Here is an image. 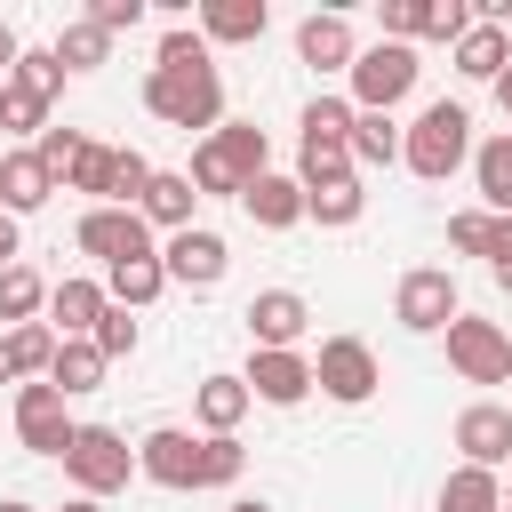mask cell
<instances>
[{
    "instance_id": "cb8c5ba5",
    "label": "cell",
    "mask_w": 512,
    "mask_h": 512,
    "mask_svg": "<svg viewBox=\"0 0 512 512\" xmlns=\"http://www.w3.org/2000/svg\"><path fill=\"white\" fill-rule=\"evenodd\" d=\"M504 64H512V32L488 24V16H472V32L456 40V72H464V80H496Z\"/></svg>"
},
{
    "instance_id": "2e32d148",
    "label": "cell",
    "mask_w": 512,
    "mask_h": 512,
    "mask_svg": "<svg viewBox=\"0 0 512 512\" xmlns=\"http://www.w3.org/2000/svg\"><path fill=\"white\" fill-rule=\"evenodd\" d=\"M456 448H464V464H480V472H504V464H512V408H496V400H472V408L456 416Z\"/></svg>"
},
{
    "instance_id": "f907efd6",
    "label": "cell",
    "mask_w": 512,
    "mask_h": 512,
    "mask_svg": "<svg viewBox=\"0 0 512 512\" xmlns=\"http://www.w3.org/2000/svg\"><path fill=\"white\" fill-rule=\"evenodd\" d=\"M224 512H272V504H264V496H232Z\"/></svg>"
},
{
    "instance_id": "7bdbcfd3",
    "label": "cell",
    "mask_w": 512,
    "mask_h": 512,
    "mask_svg": "<svg viewBox=\"0 0 512 512\" xmlns=\"http://www.w3.org/2000/svg\"><path fill=\"white\" fill-rule=\"evenodd\" d=\"M0 128H8V136H40V128H48V104H32L24 88H8V96H0Z\"/></svg>"
},
{
    "instance_id": "52a82bcc",
    "label": "cell",
    "mask_w": 512,
    "mask_h": 512,
    "mask_svg": "<svg viewBox=\"0 0 512 512\" xmlns=\"http://www.w3.org/2000/svg\"><path fill=\"white\" fill-rule=\"evenodd\" d=\"M440 336H448V368H456L464 384H504V376H512V336H504L496 320H472V312H456Z\"/></svg>"
},
{
    "instance_id": "7402d4cb",
    "label": "cell",
    "mask_w": 512,
    "mask_h": 512,
    "mask_svg": "<svg viewBox=\"0 0 512 512\" xmlns=\"http://www.w3.org/2000/svg\"><path fill=\"white\" fill-rule=\"evenodd\" d=\"M104 368H112V360H104V352H96L88 336H56V360H48V384H56L64 400H80V392H96V384H104Z\"/></svg>"
},
{
    "instance_id": "836d02e7",
    "label": "cell",
    "mask_w": 512,
    "mask_h": 512,
    "mask_svg": "<svg viewBox=\"0 0 512 512\" xmlns=\"http://www.w3.org/2000/svg\"><path fill=\"white\" fill-rule=\"evenodd\" d=\"M104 56H112V40H104V32H96V24H88V16H80V24H64V32H56V64H64V80H72V72H96V64H104Z\"/></svg>"
},
{
    "instance_id": "8992f818",
    "label": "cell",
    "mask_w": 512,
    "mask_h": 512,
    "mask_svg": "<svg viewBox=\"0 0 512 512\" xmlns=\"http://www.w3.org/2000/svg\"><path fill=\"white\" fill-rule=\"evenodd\" d=\"M416 48H400V40H376V48H360L352 56V112H392L408 88H416Z\"/></svg>"
},
{
    "instance_id": "7c38bea8",
    "label": "cell",
    "mask_w": 512,
    "mask_h": 512,
    "mask_svg": "<svg viewBox=\"0 0 512 512\" xmlns=\"http://www.w3.org/2000/svg\"><path fill=\"white\" fill-rule=\"evenodd\" d=\"M160 272H168V288H216V280L232 272V248H224V232L192 224V232H168Z\"/></svg>"
},
{
    "instance_id": "7dc6e473",
    "label": "cell",
    "mask_w": 512,
    "mask_h": 512,
    "mask_svg": "<svg viewBox=\"0 0 512 512\" xmlns=\"http://www.w3.org/2000/svg\"><path fill=\"white\" fill-rule=\"evenodd\" d=\"M16 56H24V40H16V24H0V80L16 72Z\"/></svg>"
},
{
    "instance_id": "f546056e",
    "label": "cell",
    "mask_w": 512,
    "mask_h": 512,
    "mask_svg": "<svg viewBox=\"0 0 512 512\" xmlns=\"http://www.w3.org/2000/svg\"><path fill=\"white\" fill-rule=\"evenodd\" d=\"M440 512H504V480L480 472V464H456L440 480Z\"/></svg>"
},
{
    "instance_id": "484cf974",
    "label": "cell",
    "mask_w": 512,
    "mask_h": 512,
    "mask_svg": "<svg viewBox=\"0 0 512 512\" xmlns=\"http://www.w3.org/2000/svg\"><path fill=\"white\" fill-rule=\"evenodd\" d=\"M344 152H352V168H392V160H400V128H392V112H352Z\"/></svg>"
},
{
    "instance_id": "816d5d0a",
    "label": "cell",
    "mask_w": 512,
    "mask_h": 512,
    "mask_svg": "<svg viewBox=\"0 0 512 512\" xmlns=\"http://www.w3.org/2000/svg\"><path fill=\"white\" fill-rule=\"evenodd\" d=\"M488 272H496V288H504V296H512V264H488Z\"/></svg>"
},
{
    "instance_id": "bcb514c9",
    "label": "cell",
    "mask_w": 512,
    "mask_h": 512,
    "mask_svg": "<svg viewBox=\"0 0 512 512\" xmlns=\"http://www.w3.org/2000/svg\"><path fill=\"white\" fill-rule=\"evenodd\" d=\"M488 264H512V216H488Z\"/></svg>"
},
{
    "instance_id": "ab89813d",
    "label": "cell",
    "mask_w": 512,
    "mask_h": 512,
    "mask_svg": "<svg viewBox=\"0 0 512 512\" xmlns=\"http://www.w3.org/2000/svg\"><path fill=\"white\" fill-rule=\"evenodd\" d=\"M104 360H128L136 352V312H120V304H104V320H96V336H88Z\"/></svg>"
},
{
    "instance_id": "6f0895ef",
    "label": "cell",
    "mask_w": 512,
    "mask_h": 512,
    "mask_svg": "<svg viewBox=\"0 0 512 512\" xmlns=\"http://www.w3.org/2000/svg\"><path fill=\"white\" fill-rule=\"evenodd\" d=\"M0 96H8V80H0Z\"/></svg>"
},
{
    "instance_id": "603a6c76",
    "label": "cell",
    "mask_w": 512,
    "mask_h": 512,
    "mask_svg": "<svg viewBox=\"0 0 512 512\" xmlns=\"http://www.w3.org/2000/svg\"><path fill=\"white\" fill-rule=\"evenodd\" d=\"M256 400H248V384L240 376H200V392H192V416H200V432L216 440V432H240V416H248Z\"/></svg>"
},
{
    "instance_id": "9a60e30c",
    "label": "cell",
    "mask_w": 512,
    "mask_h": 512,
    "mask_svg": "<svg viewBox=\"0 0 512 512\" xmlns=\"http://www.w3.org/2000/svg\"><path fill=\"white\" fill-rule=\"evenodd\" d=\"M352 56H360V40H352V16H344V8H312V16L296 24V64H312V72H352Z\"/></svg>"
},
{
    "instance_id": "f5cc1de1",
    "label": "cell",
    "mask_w": 512,
    "mask_h": 512,
    "mask_svg": "<svg viewBox=\"0 0 512 512\" xmlns=\"http://www.w3.org/2000/svg\"><path fill=\"white\" fill-rule=\"evenodd\" d=\"M64 512H104V504H96V496H72V504H64Z\"/></svg>"
},
{
    "instance_id": "30bf717a",
    "label": "cell",
    "mask_w": 512,
    "mask_h": 512,
    "mask_svg": "<svg viewBox=\"0 0 512 512\" xmlns=\"http://www.w3.org/2000/svg\"><path fill=\"white\" fill-rule=\"evenodd\" d=\"M72 240H80V256H96L104 272L128 264V256H160V248H152V224H144L136 208H88Z\"/></svg>"
},
{
    "instance_id": "8d00e7d4",
    "label": "cell",
    "mask_w": 512,
    "mask_h": 512,
    "mask_svg": "<svg viewBox=\"0 0 512 512\" xmlns=\"http://www.w3.org/2000/svg\"><path fill=\"white\" fill-rule=\"evenodd\" d=\"M32 152H40V168H48L56 184H64V168H72V160L88 152V136H80V128H56V120H48V128L32 136Z\"/></svg>"
},
{
    "instance_id": "d6a6232c",
    "label": "cell",
    "mask_w": 512,
    "mask_h": 512,
    "mask_svg": "<svg viewBox=\"0 0 512 512\" xmlns=\"http://www.w3.org/2000/svg\"><path fill=\"white\" fill-rule=\"evenodd\" d=\"M144 184H152V160H144L136 144H112V176H104V208H136V200H144Z\"/></svg>"
},
{
    "instance_id": "9c48e42d",
    "label": "cell",
    "mask_w": 512,
    "mask_h": 512,
    "mask_svg": "<svg viewBox=\"0 0 512 512\" xmlns=\"http://www.w3.org/2000/svg\"><path fill=\"white\" fill-rule=\"evenodd\" d=\"M72 408H64V392L40 376V384H16V440L32 448V456H56L64 464V448H72Z\"/></svg>"
},
{
    "instance_id": "d590c367",
    "label": "cell",
    "mask_w": 512,
    "mask_h": 512,
    "mask_svg": "<svg viewBox=\"0 0 512 512\" xmlns=\"http://www.w3.org/2000/svg\"><path fill=\"white\" fill-rule=\"evenodd\" d=\"M296 128H304V144H344L352 136V96H312Z\"/></svg>"
},
{
    "instance_id": "4fadbf2b",
    "label": "cell",
    "mask_w": 512,
    "mask_h": 512,
    "mask_svg": "<svg viewBox=\"0 0 512 512\" xmlns=\"http://www.w3.org/2000/svg\"><path fill=\"white\" fill-rule=\"evenodd\" d=\"M136 472H144L152 488H200V440H192L184 424H152V432L136 440Z\"/></svg>"
},
{
    "instance_id": "d6986e66",
    "label": "cell",
    "mask_w": 512,
    "mask_h": 512,
    "mask_svg": "<svg viewBox=\"0 0 512 512\" xmlns=\"http://www.w3.org/2000/svg\"><path fill=\"white\" fill-rule=\"evenodd\" d=\"M104 280H80V272H64L56 288H48V328L56 336H96V320H104Z\"/></svg>"
},
{
    "instance_id": "681fc988",
    "label": "cell",
    "mask_w": 512,
    "mask_h": 512,
    "mask_svg": "<svg viewBox=\"0 0 512 512\" xmlns=\"http://www.w3.org/2000/svg\"><path fill=\"white\" fill-rule=\"evenodd\" d=\"M488 88H496V104H504V120H512V64H504V72H496Z\"/></svg>"
},
{
    "instance_id": "db71d44e",
    "label": "cell",
    "mask_w": 512,
    "mask_h": 512,
    "mask_svg": "<svg viewBox=\"0 0 512 512\" xmlns=\"http://www.w3.org/2000/svg\"><path fill=\"white\" fill-rule=\"evenodd\" d=\"M0 384H16V376H8V344H0Z\"/></svg>"
},
{
    "instance_id": "ee69618b",
    "label": "cell",
    "mask_w": 512,
    "mask_h": 512,
    "mask_svg": "<svg viewBox=\"0 0 512 512\" xmlns=\"http://www.w3.org/2000/svg\"><path fill=\"white\" fill-rule=\"evenodd\" d=\"M448 248L456 256H488V208H456L448 216Z\"/></svg>"
},
{
    "instance_id": "5b68a950",
    "label": "cell",
    "mask_w": 512,
    "mask_h": 512,
    "mask_svg": "<svg viewBox=\"0 0 512 512\" xmlns=\"http://www.w3.org/2000/svg\"><path fill=\"white\" fill-rule=\"evenodd\" d=\"M456 312H464V296H456V272H448V264H416V272H400V288H392V320H400L408 336H440Z\"/></svg>"
},
{
    "instance_id": "277c9868",
    "label": "cell",
    "mask_w": 512,
    "mask_h": 512,
    "mask_svg": "<svg viewBox=\"0 0 512 512\" xmlns=\"http://www.w3.org/2000/svg\"><path fill=\"white\" fill-rule=\"evenodd\" d=\"M64 480H72L80 496H96V504H104V496H120V488L136 480V448H128L112 424H80V432H72V448H64Z\"/></svg>"
},
{
    "instance_id": "e575fe53",
    "label": "cell",
    "mask_w": 512,
    "mask_h": 512,
    "mask_svg": "<svg viewBox=\"0 0 512 512\" xmlns=\"http://www.w3.org/2000/svg\"><path fill=\"white\" fill-rule=\"evenodd\" d=\"M248 472V448H240V432H200V488H232Z\"/></svg>"
},
{
    "instance_id": "91938a15",
    "label": "cell",
    "mask_w": 512,
    "mask_h": 512,
    "mask_svg": "<svg viewBox=\"0 0 512 512\" xmlns=\"http://www.w3.org/2000/svg\"><path fill=\"white\" fill-rule=\"evenodd\" d=\"M504 32H512V24H504Z\"/></svg>"
},
{
    "instance_id": "11a10c76",
    "label": "cell",
    "mask_w": 512,
    "mask_h": 512,
    "mask_svg": "<svg viewBox=\"0 0 512 512\" xmlns=\"http://www.w3.org/2000/svg\"><path fill=\"white\" fill-rule=\"evenodd\" d=\"M0 512H32V504H16V496H8V504H0Z\"/></svg>"
},
{
    "instance_id": "3957f363",
    "label": "cell",
    "mask_w": 512,
    "mask_h": 512,
    "mask_svg": "<svg viewBox=\"0 0 512 512\" xmlns=\"http://www.w3.org/2000/svg\"><path fill=\"white\" fill-rule=\"evenodd\" d=\"M400 160H408V176H424V184H448L464 160H472V112L464 104H424L408 128H400Z\"/></svg>"
},
{
    "instance_id": "ffe728a7",
    "label": "cell",
    "mask_w": 512,
    "mask_h": 512,
    "mask_svg": "<svg viewBox=\"0 0 512 512\" xmlns=\"http://www.w3.org/2000/svg\"><path fill=\"white\" fill-rule=\"evenodd\" d=\"M48 192H56V176L40 168V152H0V216H32V208H48Z\"/></svg>"
},
{
    "instance_id": "680465c9",
    "label": "cell",
    "mask_w": 512,
    "mask_h": 512,
    "mask_svg": "<svg viewBox=\"0 0 512 512\" xmlns=\"http://www.w3.org/2000/svg\"><path fill=\"white\" fill-rule=\"evenodd\" d=\"M504 136H512V128H504Z\"/></svg>"
},
{
    "instance_id": "44dd1931",
    "label": "cell",
    "mask_w": 512,
    "mask_h": 512,
    "mask_svg": "<svg viewBox=\"0 0 512 512\" xmlns=\"http://www.w3.org/2000/svg\"><path fill=\"white\" fill-rule=\"evenodd\" d=\"M240 208H248V224H264V232H288V224H304V184L264 168V176L240 192Z\"/></svg>"
},
{
    "instance_id": "8fae6325",
    "label": "cell",
    "mask_w": 512,
    "mask_h": 512,
    "mask_svg": "<svg viewBox=\"0 0 512 512\" xmlns=\"http://www.w3.org/2000/svg\"><path fill=\"white\" fill-rule=\"evenodd\" d=\"M240 320H248V344H256V352H304V328H312V304H304L296 288H256Z\"/></svg>"
},
{
    "instance_id": "f35d334b",
    "label": "cell",
    "mask_w": 512,
    "mask_h": 512,
    "mask_svg": "<svg viewBox=\"0 0 512 512\" xmlns=\"http://www.w3.org/2000/svg\"><path fill=\"white\" fill-rule=\"evenodd\" d=\"M104 176H112V144H96V136H88V152L64 168V192H88V200L104 208Z\"/></svg>"
},
{
    "instance_id": "83f0119b",
    "label": "cell",
    "mask_w": 512,
    "mask_h": 512,
    "mask_svg": "<svg viewBox=\"0 0 512 512\" xmlns=\"http://www.w3.org/2000/svg\"><path fill=\"white\" fill-rule=\"evenodd\" d=\"M0 344H8V376H16V384H40V376H48V360H56V328H48V320L8 328Z\"/></svg>"
},
{
    "instance_id": "74e56055",
    "label": "cell",
    "mask_w": 512,
    "mask_h": 512,
    "mask_svg": "<svg viewBox=\"0 0 512 512\" xmlns=\"http://www.w3.org/2000/svg\"><path fill=\"white\" fill-rule=\"evenodd\" d=\"M328 176H352V152L344 144H296V184H328Z\"/></svg>"
},
{
    "instance_id": "4dcf8cb0",
    "label": "cell",
    "mask_w": 512,
    "mask_h": 512,
    "mask_svg": "<svg viewBox=\"0 0 512 512\" xmlns=\"http://www.w3.org/2000/svg\"><path fill=\"white\" fill-rule=\"evenodd\" d=\"M40 312H48V280L16 256V264L0 272V320H8V328H24V320H40Z\"/></svg>"
},
{
    "instance_id": "c3c4849f",
    "label": "cell",
    "mask_w": 512,
    "mask_h": 512,
    "mask_svg": "<svg viewBox=\"0 0 512 512\" xmlns=\"http://www.w3.org/2000/svg\"><path fill=\"white\" fill-rule=\"evenodd\" d=\"M16 264V216H0V272Z\"/></svg>"
},
{
    "instance_id": "e0dca14e",
    "label": "cell",
    "mask_w": 512,
    "mask_h": 512,
    "mask_svg": "<svg viewBox=\"0 0 512 512\" xmlns=\"http://www.w3.org/2000/svg\"><path fill=\"white\" fill-rule=\"evenodd\" d=\"M264 24H272V8L264 0H200V40L208 48H248V40H264Z\"/></svg>"
},
{
    "instance_id": "ba28073f",
    "label": "cell",
    "mask_w": 512,
    "mask_h": 512,
    "mask_svg": "<svg viewBox=\"0 0 512 512\" xmlns=\"http://www.w3.org/2000/svg\"><path fill=\"white\" fill-rule=\"evenodd\" d=\"M376 384H384V376H376V352H368L360 336H328V344L312 352V392H328V400L360 408Z\"/></svg>"
},
{
    "instance_id": "1f68e13d",
    "label": "cell",
    "mask_w": 512,
    "mask_h": 512,
    "mask_svg": "<svg viewBox=\"0 0 512 512\" xmlns=\"http://www.w3.org/2000/svg\"><path fill=\"white\" fill-rule=\"evenodd\" d=\"M8 88H24L32 104H56V96H64V64H56V48H24L16 72H8Z\"/></svg>"
},
{
    "instance_id": "60d3db41",
    "label": "cell",
    "mask_w": 512,
    "mask_h": 512,
    "mask_svg": "<svg viewBox=\"0 0 512 512\" xmlns=\"http://www.w3.org/2000/svg\"><path fill=\"white\" fill-rule=\"evenodd\" d=\"M464 32H472V8L464 0H424V40H448L456 48Z\"/></svg>"
},
{
    "instance_id": "9f6ffc18",
    "label": "cell",
    "mask_w": 512,
    "mask_h": 512,
    "mask_svg": "<svg viewBox=\"0 0 512 512\" xmlns=\"http://www.w3.org/2000/svg\"><path fill=\"white\" fill-rule=\"evenodd\" d=\"M504 512H512V480H504Z\"/></svg>"
},
{
    "instance_id": "5bb4252c",
    "label": "cell",
    "mask_w": 512,
    "mask_h": 512,
    "mask_svg": "<svg viewBox=\"0 0 512 512\" xmlns=\"http://www.w3.org/2000/svg\"><path fill=\"white\" fill-rule=\"evenodd\" d=\"M248 400H264V408H296V400H312V352H248Z\"/></svg>"
},
{
    "instance_id": "f6af8a7d",
    "label": "cell",
    "mask_w": 512,
    "mask_h": 512,
    "mask_svg": "<svg viewBox=\"0 0 512 512\" xmlns=\"http://www.w3.org/2000/svg\"><path fill=\"white\" fill-rule=\"evenodd\" d=\"M88 24L112 40V32H136L144 24V0H88Z\"/></svg>"
},
{
    "instance_id": "d4e9b609",
    "label": "cell",
    "mask_w": 512,
    "mask_h": 512,
    "mask_svg": "<svg viewBox=\"0 0 512 512\" xmlns=\"http://www.w3.org/2000/svg\"><path fill=\"white\" fill-rule=\"evenodd\" d=\"M360 208H368V192H360V168H352V176H328V184H312V192H304V216H312L320 232H344V224H360Z\"/></svg>"
},
{
    "instance_id": "7a4b0ae2",
    "label": "cell",
    "mask_w": 512,
    "mask_h": 512,
    "mask_svg": "<svg viewBox=\"0 0 512 512\" xmlns=\"http://www.w3.org/2000/svg\"><path fill=\"white\" fill-rule=\"evenodd\" d=\"M144 112L168 120V128H224V72L216 64H152L144 72Z\"/></svg>"
},
{
    "instance_id": "6da1fadb",
    "label": "cell",
    "mask_w": 512,
    "mask_h": 512,
    "mask_svg": "<svg viewBox=\"0 0 512 512\" xmlns=\"http://www.w3.org/2000/svg\"><path fill=\"white\" fill-rule=\"evenodd\" d=\"M272 168V144H264V128L256 120H224L216 136H200V152H192V192L200 200H240L256 176Z\"/></svg>"
},
{
    "instance_id": "4316f807",
    "label": "cell",
    "mask_w": 512,
    "mask_h": 512,
    "mask_svg": "<svg viewBox=\"0 0 512 512\" xmlns=\"http://www.w3.org/2000/svg\"><path fill=\"white\" fill-rule=\"evenodd\" d=\"M160 288H168L160 256H128V264H112V272H104V296H112L120 312H144V304H152Z\"/></svg>"
},
{
    "instance_id": "b9f144b4",
    "label": "cell",
    "mask_w": 512,
    "mask_h": 512,
    "mask_svg": "<svg viewBox=\"0 0 512 512\" xmlns=\"http://www.w3.org/2000/svg\"><path fill=\"white\" fill-rule=\"evenodd\" d=\"M152 64H208V40H200L192 24H168L160 48H152Z\"/></svg>"
},
{
    "instance_id": "f1b7e54d",
    "label": "cell",
    "mask_w": 512,
    "mask_h": 512,
    "mask_svg": "<svg viewBox=\"0 0 512 512\" xmlns=\"http://www.w3.org/2000/svg\"><path fill=\"white\" fill-rule=\"evenodd\" d=\"M472 176H480V200H488V216H512V136H488V144H472Z\"/></svg>"
},
{
    "instance_id": "ac0fdd59",
    "label": "cell",
    "mask_w": 512,
    "mask_h": 512,
    "mask_svg": "<svg viewBox=\"0 0 512 512\" xmlns=\"http://www.w3.org/2000/svg\"><path fill=\"white\" fill-rule=\"evenodd\" d=\"M192 208H200V192H192V176H184V168H152V184H144V200H136V216H144L152 232H192Z\"/></svg>"
}]
</instances>
